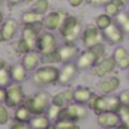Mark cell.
Returning <instances> with one entry per match:
<instances>
[{
	"label": "cell",
	"mask_w": 129,
	"mask_h": 129,
	"mask_svg": "<svg viewBox=\"0 0 129 129\" xmlns=\"http://www.w3.org/2000/svg\"><path fill=\"white\" fill-rule=\"evenodd\" d=\"M89 108L95 113V114H101V113H105V111H114L117 113L122 107V102L119 96H114V95H95L89 101Z\"/></svg>",
	"instance_id": "1"
},
{
	"label": "cell",
	"mask_w": 129,
	"mask_h": 129,
	"mask_svg": "<svg viewBox=\"0 0 129 129\" xmlns=\"http://www.w3.org/2000/svg\"><path fill=\"white\" fill-rule=\"evenodd\" d=\"M60 36L63 38L64 42L68 44H75L78 38H81L83 33V24L81 21L75 17V15H68L66 20L63 21V24L59 29Z\"/></svg>",
	"instance_id": "2"
},
{
	"label": "cell",
	"mask_w": 129,
	"mask_h": 129,
	"mask_svg": "<svg viewBox=\"0 0 129 129\" xmlns=\"http://www.w3.org/2000/svg\"><path fill=\"white\" fill-rule=\"evenodd\" d=\"M59 68H56L54 64H45V66H39L36 71H33V83L39 87H45V86H51L54 83H57L59 80Z\"/></svg>",
	"instance_id": "3"
},
{
	"label": "cell",
	"mask_w": 129,
	"mask_h": 129,
	"mask_svg": "<svg viewBox=\"0 0 129 129\" xmlns=\"http://www.w3.org/2000/svg\"><path fill=\"white\" fill-rule=\"evenodd\" d=\"M23 104L29 107V110L32 111L33 116L35 114H45L47 110H48V107L51 105V96L48 95V92L41 90V92L32 95L30 98L24 99Z\"/></svg>",
	"instance_id": "4"
},
{
	"label": "cell",
	"mask_w": 129,
	"mask_h": 129,
	"mask_svg": "<svg viewBox=\"0 0 129 129\" xmlns=\"http://www.w3.org/2000/svg\"><path fill=\"white\" fill-rule=\"evenodd\" d=\"M57 48H59V47H57V38L54 36V33H51L48 30V32H42L39 35L36 51H38L41 56H47V54L56 53Z\"/></svg>",
	"instance_id": "5"
},
{
	"label": "cell",
	"mask_w": 129,
	"mask_h": 129,
	"mask_svg": "<svg viewBox=\"0 0 129 129\" xmlns=\"http://www.w3.org/2000/svg\"><path fill=\"white\" fill-rule=\"evenodd\" d=\"M87 116H89V107L86 104H80L75 101L71 102L68 107H64L62 110V114H60V117H68L74 122H80V120L86 119Z\"/></svg>",
	"instance_id": "6"
},
{
	"label": "cell",
	"mask_w": 129,
	"mask_h": 129,
	"mask_svg": "<svg viewBox=\"0 0 129 129\" xmlns=\"http://www.w3.org/2000/svg\"><path fill=\"white\" fill-rule=\"evenodd\" d=\"M26 99L24 89L20 83H11L6 87V107L8 108H17L21 105Z\"/></svg>",
	"instance_id": "7"
},
{
	"label": "cell",
	"mask_w": 129,
	"mask_h": 129,
	"mask_svg": "<svg viewBox=\"0 0 129 129\" xmlns=\"http://www.w3.org/2000/svg\"><path fill=\"white\" fill-rule=\"evenodd\" d=\"M92 69H93V74H95L96 77L104 78V77L111 75V74L117 69V63H116V60H114L113 56H104Z\"/></svg>",
	"instance_id": "8"
},
{
	"label": "cell",
	"mask_w": 129,
	"mask_h": 129,
	"mask_svg": "<svg viewBox=\"0 0 129 129\" xmlns=\"http://www.w3.org/2000/svg\"><path fill=\"white\" fill-rule=\"evenodd\" d=\"M81 41H83V45L86 48H92L98 44H101L104 41V35L102 30H99L96 26H87L86 29H83L81 33Z\"/></svg>",
	"instance_id": "9"
},
{
	"label": "cell",
	"mask_w": 129,
	"mask_h": 129,
	"mask_svg": "<svg viewBox=\"0 0 129 129\" xmlns=\"http://www.w3.org/2000/svg\"><path fill=\"white\" fill-rule=\"evenodd\" d=\"M68 17V12L63 9H59V11H53V12H48L45 17H44V26H45V30H59L60 26L63 24V21Z\"/></svg>",
	"instance_id": "10"
},
{
	"label": "cell",
	"mask_w": 129,
	"mask_h": 129,
	"mask_svg": "<svg viewBox=\"0 0 129 129\" xmlns=\"http://www.w3.org/2000/svg\"><path fill=\"white\" fill-rule=\"evenodd\" d=\"M101 59L98 57V54L92 48H86L84 51H81L77 57V68L78 71H86V69H92Z\"/></svg>",
	"instance_id": "11"
},
{
	"label": "cell",
	"mask_w": 129,
	"mask_h": 129,
	"mask_svg": "<svg viewBox=\"0 0 129 129\" xmlns=\"http://www.w3.org/2000/svg\"><path fill=\"white\" fill-rule=\"evenodd\" d=\"M120 87V78L116 75H108L99 80L96 89L99 95H113L116 90H119Z\"/></svg>",
	"instance_id": "12"
},
{
	"label": "cell",
	"mask_w": 129,
	"mask_h": 129,
	"mask_svg": "<svg viewBox=\"0 0 129 129\" xmlns=\"http://www.w3.org/2000/svg\"><path fill=\"white\" fill-rule=\"evenodd\" d=\"M102 35H104V39L110 44V45H120L123 41H125V32L116 24L113 23L111 26H108L105 30H102Z\"/></svg>",
	"instance_id": "13"
},
{
	"label": "cell",
	"mask_w": 129,
	"mask_h": 129,
	"mask_svg": "<svg viewBox=\"0 0 129 129\" xmlns=\"http://www.w3.org/2000/svg\"><path fill=\"white\" fill-rule=\"evenodd\" d=\"M80 54V50L75 44H68L64 42L62 47L57 48V56H59V62L60 63H69L74 59H77Z\"/></svg>",
	"instance_id": "14"
},
{
	"label": "cell",
	"mask_w": 129,
	"mask_h": 129,
	"mask_svg": "<svg viewBox=\"0 0 129 129\" xmlns=\"http://www.w3.org/2000/svg\"><path fill=\"white\" fill-rule=\"evenodd\" d=\"M77 72H78L77 64H74L72 62L63 63V66H62L60 71H59V80H57V83H59L60 86H68V84H71L72 80L77 77Z\"/></svg>",
	"instance_id": "15"
},
{
	"label": "cell",
	"mask_w": 129,
	"mask_h": 129,
	"mask_svg": "<svg viewBox=\"0 0 129 129\" xmlns=\"http://www.w3.org/2000/svg\"><path fill=\"white\" fill-rule=\"evenodd\" d=\"M122 120H120V116L119 113H114V111H105V113H101L98 114V125L104 129L113 128V126H117L120 125Z\"/></svg>",
	"instance_id": "16"
},
{
	"label": "cell",
	"mask_w": 129,
	"mask_h": 129,
	"mask_svg": "<svg viewBox=\"0 0 129 129\" xmlns=\"http://www.w3.org/2000/svg\"><path fill=\"white\" fill-rule=\"evenodd\" d=\"M41 60H42V56L38 51H29L27 54L23 56V62L21 63L29 72H33V71H36L41 66Z\"/></svg>",
	"instance_id": "17"
},
{
	"label": "cell",
	"mask_w": 129,
	"mask_h": 129,
	"mask_svg": "<svg viewBox=\"0 0 129 129\" xmlns=\"http://www.w3.org/2000/svg\"><path fill=\"white\" fill-rule=\"evenodd\" d=\"M71 102H74V90H71V89H64V90L56 93L51 98V104H54L57 107H62V108L68 107Z\"/></svg>",
	"instance_id": "18"
},
{
	"label": "cell",
	"mask_w": 129,
	"mask_h": 129,
	"mask_svg": "<svg viewBox=\"0 0 129 129\" xmlns=\"http://www.w3.org/2000/svg\"><path fill=\"white\" fill-rule=\"evenodd\" d=\"M113 57L117 63V68L119 69H129V51L125 48V47H120L117 45L114 53H113Z\"/></svg>",
	"instance_id": "19"
},
{
	"label": "cell",
	"mask_w": 129,
	"mask_h": 129,
	"mask_svg": "<svg viewBox=\"0 0 129 129\" xmlns=\"http://www.w3.org/2000/svg\"><path fill=\"white\" fill-rule=\"evenodd\" d=\"M21 38L27 42V45L30 47L32 51H36L38 48V39H39V33L33 29L32 26H24L23 27V33H21Z\"/></svg>",
	"instance_id": "20"
},
{
	"label": "cell",
	"mask_w": 129,
	"mask_h": 129,
	"mask_svg": "<svg viewBox=\"0 0 129 129\" xmlns=\"http://www.w3.org/2000/svg\"><path fill=\"white\" fill-rule=\"evenodd\" d=\"M29 125L32 129H50L53 126V122L47 114H35L29 120Z\"/></svg>",
	"instance_id": "21"
},
{
	"label": "cell",
	"mask_w": 129,
	"mask_h": 129,
	"mask_svg": "<svg viewBox=\"0 0 129 129\" xmlns=\"http://www.w3.org/2000/svg\"><path fill=\"white\" fill-rule=\"evenodd\" d=\"M0 30L3 33L5 41H12V39L15 38L17 32H18V23H17L15 20H6V21L2 24Z\"/></svg>",
	"instance_id": "22"
},
{
	"label": "cell",
	"mask_w": 129,
	"mask_h": 129,
	"mask_svg": "<svg viewBox=\"0 0 129 129\" xmlns=\"http://www.w3.org/2000/svg\"><path fill=\"white\" fill-rule=\"evenodd\" d=\"M9 71H11V77H12V81L14 83H24L26 80H27V69L23 66V63H15L12 64L11 68H9Z\"/></svg>",
	"instance_id": "23"
},
{
	"label": "cell",
	"mask_w": 129,
	"mask_h": 129,
	"mask_svg": "<svg viewBox=\"0 0 129 129\" xmlns=\"http://www.w3.org/2000/svg\"><path fill=\"white\" fill-rule=\"evenodd\" d=\"M95 96V92L89 87H77L74 90V101L80 104H89V101Z\"/></svg>",
	"instance_id": "24"
},
{
	"label": "cell",
	"mask_w": 129,
	"mask_h": 129,
	"mask_svg": "<svg viewBox=\"0 0 129 129\" xmlns=\"http://www.w3.org/2000/svg\"><path fill=\"white\" fill-rule=\"evenodd\" d=\"M123 8H125V5H123L120 0H110V2L104 6V12L108 14L110 17L116 18V17L123 11Z\"/></svg>",
	"instance_id": "25"
},
{
	"label": "cell",
	"mask_w": 129,
	"mask_h": 129,
	"mask_svg": "<svg viewBox=\"0 0 129 129\" xmlns=\"http://www.w3.org/2000/svg\"><path fill=\"white\" fill-rule=\"evenodd\" d=\"M21 21H23L24 26H33V24H36V23L44 21V15H41V14L35 12L33 9H30V11H27V12L23 14Z\"/></svg>",
	"instance_id": "26"
},
{
	"label": "cell",
	"mask_w": 129,
	"mask_h": 129,
	"mask_svg": "<svg viewBox=\"0 0 129 129\" xmlns=\"http://www.w3.org/2000/svg\"><path fill=\"white\" fill-rule=\"evenodd\" d=\"M32 111L29 110L27 105L21 104L15 108V113H14V120H20V122H29L32 119Z\"/></svg>",
	"instance_id": "27"
},
{
	"label": "cell",
	"mask_w": 129,
	"mask_h": 129,
	"mask_svg": "<svg viewBox=\"0 0 129 129\" xmlns=\"http://www.w3.org/2000/svg\"><path fill=\"white\" fill-rule=\"evenodd\" d=\"M114 23V20H113V17H110L108 14H99L96 18H95V26H96L99 30H105L108 26H111Z\"/></svg>",
	"instance_id": "28"
},
{
	"label": "cell",
	"mask_w": 129,
	"mask_h": 129,
	"mask_svg": "<svg viewBox=\"0 0 129 129\" xmlns=\"http://www.w3.org/2000/svg\"><path fill=\"white\" fill-rule=\"evenodd\" d=\"M116 21V24L125 32V35H129V12H125V11H122L116 18H114Z\"/></svg>",
	"instance_id": "29"
},
{
	"label": "cell",
	"mask_w": 129,
	"mask_h": 129,
	"mask_svg": "<svg viewBox=\"0 0 129 129\" xmlns=\"http://www.w3.org/2000/svg\"><path fill=\"white\" fill-rule=\"evenodd\" d=\"M32 9L41 15H47V12L50 9V2L48 0H35L32 3Z\"/></svg>",
	"instance_id": "30"
},
{
	"label": "cell",
	"mask_w": 129,
	"mask_h": 129,
	"mask_svg": "<svg viewBox=\"0 0 129 129\" xmlns=\"http://www.w3.org/2000/svg\"><path fill=\"white\" fill-rule=\"evenodd\" d=\"M12 83V77H11V71L9 68H2L0 69V87H8L9 84Z\"/></svg>",
	"instance_id": "31"
},
{
	"label": "cell",
	"mask_w": 129,
	"mask_h": 129,
	"mask_svg": "<svg viewBox=\"0 0 129 129\" xmlns=\"http://www.w3.org/2000/svg\"><path fill=\"white\" fill-rule=\"evenodd\" d=\"M53 126H54V129H71L75 126V122L68 117H60L59 120H56L53 123Z\"/></svg>",
	"instance_id": "32"
},
{
	"label": "cell",
	"mask_w": 129,
	"mask_h": 129,
	"mask_svg": "<svg viewBox=\"0 0 129 129\" xmlns=\"http://www.w3.org/2000/svg\"><path fill=\"white\" fill-rule=\"evenodd\" d=\"M62 107H57V105H54V104H51L50 107H48V110H47V116L50 117V120L54 123L56 120H59V117H60V114H62Z\"/></svg>",
	"instance_id": "33"
},
{
	"label": "cell",
	"mask_w": 129,
	"mask_h": 129,
	"mask_svg": "<svg viewBox=\"0 0 129 129\" xmlns=\"http://www.w3.org/2000/svg\"><path fill=\"white\" fill-rule=\"evenodd\" d=\"M15 48H17V53H18L20 56H24V54H27L29 51H32V50H30V47L27 45V42H26L23 38H20V39H18L17 47H15Z\"/></svg>",
	"instance_id": "34"
},
{
	"label": "cell",
	"mask_w": 129,
	"mask_h": 129,
	"mask_svg": "<svg viewBox=\"0 0 129 129\" xmlns=\"http://www.w3.org/2000/svg\"><path fill=\"white\" fill-rule=\"evenodd\" d=\"M9 119H11V114H9L6 104H0V125H6Z\"/></svg>",
	"instance_id": "35"
},
{
	"label": "cell",
	"mask_w": 129,
	"mask_h": 129,
	"mask_svg": "<svg viewBox=\"0 0 129 129\" xmlns=\"http://www.w3.org/2000/svg\"><path fill=\"white\" fill-rule=\"evenodd\" d=\"M9 129H32L29 122H20V120H14Z\"/></svg>",
	"instance_id": "36"
},
{
	"label": "cell",
	"mask_w": 129,
	"mask_h": 129,
	"mask_svg": "<svg viewBox=\"0 0 129 129\" xmlns=\"http://www.w3.org/2000/svg\"><path fill=\"white\" fill-rule=\"evenodd\" d=\"M44 57V62L47 64H54L59 62V56H57V51L56 53H51V54H47V56H42Z\"/></svg>",
	"instance_id": "37"
},
{
	"label": "cell",
	"mask_w": 129,
	"mask_h": 129,
	"mask_svg": "<svg viewBox=\"0 0 129 129\" xmlns=\"http://www.w3.org/2000/svg\"><path fill=\"white\" fill-rule=\"evenodd\" d=\"M119 99H120L122 105H128L129 107V90H123V92L119 95Z\"/></svg>",
	"instance_id": "38"
},
{
	"label": "cell",
	"mask_w": 129,
	"mask_h": 129,
	"mask_svg": "<svg viewBox=\"0 0 129 129\" xmlns=\"http://www.w3.org/2000/svg\"><path fill=\"white\" fill-rule=\"evenodd\" d=\"M90 5H93V6H105L110 0H87Z\"/></svg>",
	"instance_id": "39"
},
{
	"label": "cell",
	"mask_w": 129,
	"mask_h": 129,
	"mask_svg": "<svg viewBox=\"0 0 129 129\" xmlns=\"http://www.w3.org/2000/svg\"><path fill=\"white\" fill-rule=\"evenodd\" d=\"M84 2H87V0H68V3H69L72 8H78V6H81Z\"/></svg>",
	"instance_id": "40"
},
{
	"label": "cell",
	"mask_w": 129,
	"mask_h": 129,
	"mask_svg": "<svg viewBox=\"0 0 129 129\" xmlns=\"http://www.w3.org/2000/svg\"><path fill=\"white\" fill-rule=\"evenodd\" d=\"M0 104H6V89L0 87Z\"/></svg>",
	"instance_id": "41"
},
{
	"label": "cell",
	"mask_w": 129,
	"mask_h": 129,
	"mask_svg": "<svg viewBox=\"0 0 129 129\" xmlns=\"http://www.w3.org/2000/svg\"><path fill=\"white\" fill-rule=\"evenodd\" d=\"M21 2H23V0H8V5L12 8V6H17V5L21 3Z\"/></svg>",
	"instance_id": "42"
},
{
	"label": "cell",
	"mask_w": 129,
	"mask_h": 129,
	"mask_svg": "<svg viewBox=\"0 0 129 129\" xmlns=\"http://www.w3.org/2000/svg\"><path fill=\"white\" fill-rule=\"evenodd\" d=\"M3 23H5V15H3V12L0 11V26H2Z\"/></svg>",
	"instance_id": "43"
},
{
	"label": "cell",
	"mask_w": 129,
	"mask_h": 129,
	"mask_svg": "<svg viewBox=\"0 0 129 129\" xmlns=\"http://www.w3.org/2000/svg\"><path fill=\"white\" fill-rule=\"evenodd\" d=\"M108 129H125V126L120 123V125H117V126H113V128H108Z\"/></svg>",
	"instance_id": "44"
},
{
	"label": "cell",
	"mask_w": 129,
	"mask_h": 129,
	"mask_svg": "<svg viewBox=\"0 0 129 129\" xmlns=\"http://www.w3.org/2000/svg\"><path fill=\"white\" fill-rule=\"evenodd\" d=\"M122 125L125 126V129H129V120H126V122H122Z\"/></svg>",
	"instance_id": "45"
},
{
	"label": "cell",
	"mask_w": 129,
	"mask_h": 129,
	"mask_svg": "<svg viewBox=\"0 0 129 129\" xmlns=\"http://www.w3.org/2000/svg\"><path fill=\"white\" fill-rule=\"evenodd\" d=\"M5 66H6V62H5L3 59H0V69H2V68H5Z\"/></svg>",
	"instance_id": "46"
},
{
	"label": "cell",
	"mask_w": 129,
	"mask_h": 129,
	"mask_svg": "<svg viewBox=\"0 0 129 129\" xmlns=\"http://www.w3.org/2000/svg\"><path fill=\"white\" fill-rule=\"evenodd\" d=\"M2 42H5V38H3V33L0 30V44H2Z\"/></svg>",
	"instance_id": "47"
},
{
	"label": "cell",
	"mask_w": 129,
	"mask_h": 129,
	"mask_svg": "<svg viewBox=\"0 0 129 129\" xmlns=\"http://www.w3.org/2000/svg\"><path fill=\"white\" fill-rule=\"evenodd\" d=\"M120 2H122V3H123L125 6H126V5H128V3H129V0H120Z\"/></svg>",
	"instance_id": "48"
},
{
	"label": "cell",
	"mask_w": 129,
	"mask_h": 129,
	"mask_svg": "<svg viewBox=\"0 0 129 129\" xmlns=\"http://www.w3.org/2000/svg\"><path fill=\"white\" fill-rule=\"evenodd\" d=\"M23 2H24V3H33L35 0H23Z\"/></svg>",
	"instance_id": "49"
},
{
	"label": "cell",
	"mask_w": 129,
	"mask_h": 129,
	"mask_svg": "<svg viewBox=\"0 0 129 129\" xmlns=\"http://www.w3.org/2000/svg\"><path fill=\"white\" fill-rule=\"evenodd\" d=\"M71 129H80V128H78V126H77V125H75V126H74V128H71Z\"/></svg>",
	"instance_id": "50"
},
{
	"label": "cell",
	"mask_w": 129,
	"mask_h": 129,
	"mask_svg": "<svg viewBox=\"0 0 129 129\" xmlns=\"http://www.w3.org/2000/svg\"><path fill=\"white\" fill-rule=\"evenodd\" d=\"M2 5H3V0H0V8H2Z\"/></svg>",
	"instance_id": "51"
},
{
	"label": "cell",
	"mask_w": 129,
	"mask_h": 129,
	"mask_svg": "<svg viewBox=\"0 0 129 129\" xmlns=\"http://www.w3.org/2000/svg\"><path fill=\"white\" fill-rule=\"evenodd\" d=\"M128 80H129V69H128Z\"/></svg>",
	"instance_id": "52"
},
{
	"label": "cell",
	"mask_w": 129,
	"mask_h": 129,
	"mask_svg": "<svg viewBox=\"0 0 129 129\" xmlns=\"http://www.w3.org/2000/svg\"><path fill=\"white\" fill-rule=\"evenodd\" d=\"M128 12H129V11H128Z\"/></svg>",
	"instance_id": "53"
}]
</instances>
